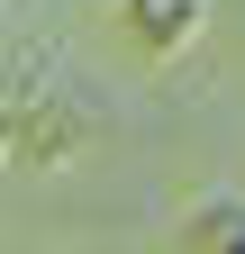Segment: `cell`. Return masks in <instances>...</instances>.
I'll return each mask as SVG.
<instances>
[{
	"instance_id": "cell-1",
	"label": "cell",
	"mask_w": 245,
	"mask_h": 254,
	"mask_svg": "<svg viewBox=\"0 0 245 254\" xmlns=\"http://www.w3.org/2000/svg\"><path fill=\"white\" fill-rule=\"evenodd\" d=\"M118 27H127V46H145V55H182L209 27V0H118Z\"/></svg>"
},
{
	"instance_id": "cell-2",
	"label": "cell",
	"mask_w": 245,
	"mask_h": 254,
	"mask_svg": "<svg viewBox=\"0 0 245 254\" xmlns=\"http://www.w3.org/2000/svg\"><path fill=\"white\" fill-rule=\"evenodd\" d=\"M182 254H245V200H200L191 227H182Z\"/></svg>"
}]
</instances>
